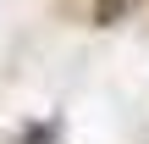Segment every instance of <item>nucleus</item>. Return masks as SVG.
<instances>
[{
  "mask_svg": "<svg viewBox=\"0 0 149 144\" xmlns=\"http://www.w3.org/2000/svg\"><path fill=\"white\" fill-rule=\"evenodd\" d=\"M133 6H138V0H94V22H100V28H111V22H122Z\"/></svg>",
  "mask_w": 149,
  "mask_h": 144,
  "instance_id": "nucleus-1",
  "label": "nucleus"
}]
</instances>
